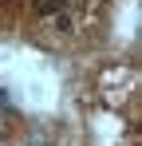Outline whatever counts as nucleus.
I'll list each match as a JSON object with an SVG mask.
<instances>
[{"label": "nucleus", "instance_id": "obj_2", "mask_svg": "<svg viewBox=\"0 0 142 146\" xmlns=\"http://www.w3.org/2000/svg\"><path fill=\"white\" fill-rule=\"evenodd\" d=\"M0 107H8V95H4V91H0Z\"/></svg>", "mask_w": 142, "mask_h": 146}, {"label": "nucleus", "instance_id": "obj_1", "mask_svg": "<svg viewBox=\"0 0 142 146\" xmlns=\"http://www.w3.org/2000/svg\"><path fill=\"white\" fill-rule=\"evenodd\" d=\"M32 8H36L40 16H59V12H63V0H32Z\"/></svg>", "mask_w": 142, "mask_h": 146}]
</instances>
